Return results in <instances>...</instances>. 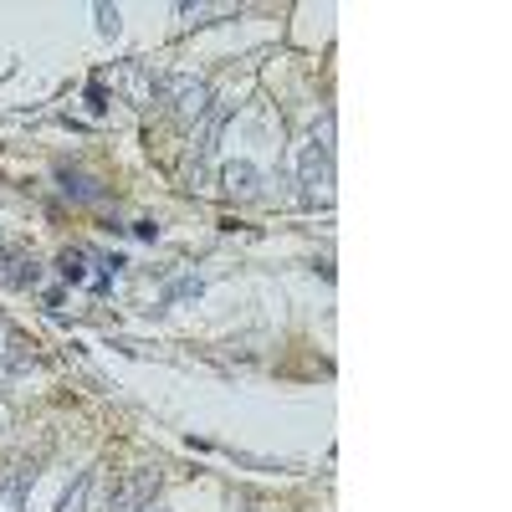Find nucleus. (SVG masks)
Returning a JSON list of instances; mask_svg holds the SVG:
<instances>
[{"label":"nucleus","mask_w":512,"mask_h":512,"mask_svg":"<svg viewBox=\"0 0 512 512\" xmlns=\"http://www.w3.org/2000/svg\"><path fill=\"white\" fill-rule=\"evenodd\" d=\"M297 190H303V205H328L333 200V118H323V128L313 134V144L297 159Z\"/></svg>","instance_id":"f257e3e1"},{"label":"nucleus","mask_w":512,"mask_h":512,"mask_svg":"<svg viewBox=\"0 0 512 512\" xmlns=\"http://www.w3.org/2000/svg\"><path fill=\"white\" fill-rule=\"evenodd\" d=\"M159 482H164L159 466H139V472H123L118 487L108 492V512H144V507H154Z\"/></svg>","instance_id":"f03ea898"},{"label":"nucleus","mask_w":512,"mask_h":512,"mask_svg":"<svg viewBox=\"0 0 512 512\" xmlns=\"http://www.w3.org/2000/svg\"><path fill=\"white\" fill-rule=\"evenodd\" d=\"M159 98L169 103V113L175 118H205L210 113V88L200 77H185V72H175V77H159Z\"/></svg>","instance_id":"7ed1b4c3"},{"label":"nucleus","mask_w":512,"mask_h":512,"mask_svg":"<svg viewBox=\"0 0 512 512\" xmlns=\"http://www.w3.org/2000/svg\"><path fill=\"white\" fill-rule=\"evenodd\" d=\"M0 282H6V287H36L41 282V262L31 251L0 241Z\"/></svg>","instance_id":"20e7f679"},{"label":"nucleus","mask_w":512,"mask_h":512,"mask_svg":"<svg viewBox=\"0 0 512 512\" xmlns=\"http://www.w3.org/2000/svg\"><path fill=\"white\" fill-rule=\"evenodd\" d=\"M57 190H62L67 200H77V205H103V200H108L103 180L88 175V169H72V164H57Z\"/></svg>","instance_id":"39448f33"},{"label":"nucleus","mask_w":512,"mask_h":512,"mask_svg":"<svg viewBox=\"0 0 512 512\" xmlns=\"http://www.w3.org/2000/svg\"><path fill=\"white\" fill-rule=\"evenodd\" d=\"M31 344H26V333L0 313V374H21V369H31Z\"/></svg>","instance_id":"423d86ee"},{"label":"nucleus","mask_w":512,"mask_h":512,"mask_svg":"<svg viewBox=\"0 0 512 512\" xmlns=\"http://www.w3.org/2000/svg\"><path fill=\"white\" fill-rule=\"evenodd\" d=\"M221 185H226L236 200H256V195H262V185H267V175H262L256 164L236 159V164H226V169H221Z\"/></svg>","instance_id":"0eeeda50"},{"label":"nucleus","mask_w":512,"mask_h":512,"mask_svg":"<svg viewBox=\"0 0 512 512\" xmlns=\"http://www.w3.org/2000/svg\"><path fill=\"white\" fill-rule=\"evenodd\" d=\"M31 482H36L31 466H11V472H0V512H26Z\"/></svg>","instance_id":"6e6552de"},{"label":"nucleus","mask_w":512,"mask_h":512,"mask_svg":"<svg viewBox=\"0 0 512 512\" xmlns=\"http://www.w3.org/2000/svg\"><path fill=\"white\" fill-rule=\"evenodd\" d=\"M88 262H93V251H88V246H62V256H57L62 282L82 287V282H88Z\"/></svg>","instance_id":"1a4fd4ad"},{"label":"nucleus","mask_w":512,"mask_h":512,"mask_svg":"<svg viewBox=\"0 0 512 512\" xmlns=\"http://www.w3.org/2000/svg\"><path fill=\"white\" fill-rule=\"evenodd\" d=\"M221 123H226V108H210L200 118V134H195V154H210L216 149V134H221Z\"/></svg>","instance_id":"9d476101"},{"label":"nucleus","mask_w":512,"mask_h":512,"mask_svg":"<svg viewBox=\"0 0 512 512\" xmlns=\"http://www.w3.org/2000/svg\"><path fill=\"white\" fill-rule=\"evenodd\" d=\"M123 82H128V98H134V103H154V77L144 67H128Z\"/></svg>","instance_id":"9b49d317"},{"label":"nucleus","mask_w":512,"mask_h":512,"mask_svg":"<svg viewBox=\"0 0 512 512\" xmlns=\"http://www.w3.org/2000/svg\"><path fill=\"white\" fill-rule=\"evenodd\" d=\"M88 497H93V472H82V477H77V487L62 497V507H57V512H88Z\"/></svg>","instance_id":"f8f14e48"},{"label":"nucleus","mask_w":512,"mask_h":512,"mask_svg":"<svg viewBox=\"0 0 512 512\" xmlns=\"http://www.w3.org/2000/svg\"><path fill=\"white\" fill-rule=\"evenodd\" d=\"M175 297H200V277H180L175 287L164 292V303H175Z\"/></svg>","instance_id":"ddd939ff"},{"label":"nucleus","mask_w":512,"mask_h":512,"mask_svg":"<svg viewBox=\"0 0 512 512\" xmlns=\"http://www.w3.org/2000/svg\"><path fill=\"white\" fill-rule=\"evenodd\" d=\"M93 16H98V31H103V36H118V11H113V6H98Z\"/></svg>","instance_id":"4468645a"},{"label":"nucleus","mask_w":512,"mask_h":512,"mask_svg":"<svg viewBox=\"0 0 512 512\" xmlns=\"http://www.w3.org/2000/svg\"><path fill=\"white\" fill-rule=\"evenodd\" d=\"M88 103H93V108H98V113H103V108H108V88H103V82H93V88H88Z\"/></svg>","instance_id":"2eb2a0df"},{"label":"nucleus","mask_w":512,"mask_h":512,"mask_svg":"<svg viewBox=\"0 0 512 512\" xmlns=\"http://www.w3.org/2000/svg\"><path fill=\"white\" fill-rule=\"evenodd\" d=\"M134 236H139V241H154V236H159V221H134Z\"/></svg>","instance_id":"dca6fc26"},{"label":"nucleus","mask_w":512,"mask_h":512,"mask_svg":"<svg viewBox=\"0 0 512 512\" xmlns=\"http://www.w3.org/2000/svg\"><path fill=\"white\" fill-rule=\"evenodd\" d=\"M144 512H164V507H144Z\"/></svg>","instance_id":"f3484780"},{"label":"nucleus","mask_w":512,"mask_h":512,"mask_svg":"<svg viewBox=\"0 0 512 512\" xmlns=\"http://www.w3.org/2000/svg\"><path fill=\"white\" fill-rule=\"evenodd\" d=\"M241 512H251V507H241Z\"/></svg>","instance_id":"a211bd4d"}]
</instances>
